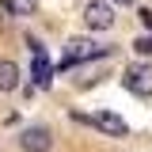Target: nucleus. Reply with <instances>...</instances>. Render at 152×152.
Returning <instances> with one entry per match:
<instances>
[{
	"label": "nucleus",
	"instance_id": "nucleus-1",
	"mask_svg": "<svg viewBox=\"0 0 152 152\" xmlns=\"http://www.w3.org/2000/svg\"><path fill=\"white\" fill-rule=\"evenodd\" d=\"M110 53V46H95L88 38H72L69 46H65V57H61V69H72L80 61H91V57H107Z\"/></svg>",
	"mask_w": 152,
	"mask_h": 152
},
{
	"label": "nucleus",
	"instance_id": "nucleus-2",
	"mask_svg": "<svg viewBox=\"0 0 152 152\" xmlns=\"http://www.w3.org/2000/svg\"><path fill=\"white\" fill-rule=\"evenodd\" d=\"M122 80H126V88H129L133 95H141V99L152 95V65H145V61H141V65H129Z\"/></svg>",
	"mask_w": 152,
	"mask_h": 152
},
{
	"label": "nucleus",
	"instance_id": "nucleus-3",
	"mask_svg": "<svg viewBox=\"0 0 152 152\" xmlns=\"http://www.w3.org/2000/svg\"><path fill=\"white\" fill-rule=\"evenodd\" d=\"M50 145H53V133L46 126H27L19 133V148L23 152H50Z\"/></svg>",
	"mask_w": 152,
	"mask_h": 152
},
{
	"label": "nucleus",
	"instance_id": "nucleus-4",
	"mask_svg": "<svg viewBox=\"0 0 152 152\" xmlns=\"http://www.w3.org/2000/svg\"><path fill=\"white\" fill-rule=\"evenodd\" d=\"M84 23H88L91 31H110V27H114L110 4H99V0H95V4H88V8H84Z\"/></svg>",
	"mask_w": 152,
	"mask_h": 152
},
{
	"label": "nucleus",
	"instance_id": "nucleus-5",
	"mask_svg": "<svg viewBox=\"0 0 152 152\" xmlns=\"http://www.w3.org/2000/svg\"><path fill=\"white\" fill-rule=\"evenodd\" d=\"M91 122H95L103 133H110V137H126V133H129V122H126V118H118L114 110H99Z\"/></svg>",
	"mask_w": 152,
	"mask_h": 152
},
{
	"label": "nucleus",
	"instance_id": "nucleus-6",
	"mask_svg": "<svg viewBox=\"0 0 152 152\" xmlns=\"http://www.w3.org/2000/svg\"><path fill=\"white\" fill-rule=\"evenodd\" d=\"M31 80H34V88H50L53 69H50V57H46V50H38L34 61H31Z\"/></svg>",
	"mask_w": 152,
	"mask_h": 152
},
{
	"label": "nucleus",
	"instance_id": "nucleus-7",
	"mask_svg": "<svg viewBox=\"0 0 152 152\" xmlns=\"http://www.w3.org/2000/svg\"><path fill=\"white\" fill-rule=\"evenodd\" d=\"M15 88H19V65L0 61V91H15Z\"/></svg>",
	"mask_w": 152,
	"mask_h": 152
},
{
	"label": "nucleus",
	"instance_id": "nucleus-8",
	"mask_svg": "<svg viewBox=\"0 0 152 152\" xmlns=\"http://www.w3.org/2000/svg\"><path fill=\"white\" fill-rule=\"evenodd\" d=\"M8 12H12V15H34L38 0H8Z\"/></svg>",
	"mask_w": 152,
	"mask_h": 152
},
{
	"label": "nucleus",
	"instance_id": "nucleus-9",
	"mask_svg": "<svg viewBox=\"0 0 152 152\" xmlns=\"http://www.w3.org/2000/svg\"><path fill=\"white\" fill-rule=\"evenodd\" d=\"M133 50H137V53H145V57H152V34L137 38V42H133Z\"/></svg>",
	"mask_w": 152,
	"mask_h": 152
},
{
	"label": "nucleus",
	"instance_id": "nucleus-10",
	"mask_svg": "<svg viewBox=\"0 0 152 152\" xmlns=\"http://www.w3.org/2000/svg\"><path fill=\"white\" fill-rule=\"evenodd\" d=\"M137 15H141V23H145V27H148V31H152V8H141Z\"/></svg>",
	"mask_w": 152,
	"mask_h": 152
},
{
	"label": "nucleus",
	"instance_id": "nucleus-11",
	"mask_svg": "<svg viewBox=\"0 0 152 152\" xmlns=\"http://www.w3.org/2000/svg\"><path fill=\"white\" fill-rule=\"evenodd\" d=\"M114 4H126V8H129V4H133V0H114Z\"/></svg>",
	"mask_w": 152,
	"mask_h": 152
}]
</instances>
